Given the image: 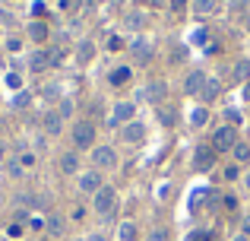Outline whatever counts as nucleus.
<instances>
[{
    "label": "nucleus",
    "mask_w": 250,
    "mask_h": 241,
    "mask_svg": "<svg viewBox=\"0 0 250 241\" xmlns=\"http://www.w3.org/2000/svg\"><path fill=\"white\" fill-rule=\"evenodd\" d=\"M165 95H168V86L162 80H152V83H146V86L140 89V99L146 102V105H159Z\"/></svg>",
    "instance_id": "nucleus-1"
},
{
    "label": "nucleus",
    "mask_w": 250,
    "mask_h": 241,
    "mask_svg": "<svg viewBox=\"0 0 250 241\" xmlns=\"http://www.w3.org/2000/svg\"><path fill=\"white\" fill-rule=\"evenodd\" d=\"M73 143L80 149H89L92 143H95V124H92V121H80V124H76V127H73Z\"/></svg>",
    "instance_id": "nucleus-2"
},
{
    "label": "nucleus",
    "mask_w": 250,
    "mask_h": 241,
    "mask_svg": "<svg viewBox=\"0 0 250 241\" xmlns=\"http://www.w3.org/2000/svg\"><path fill=\"white\" fill-rule=\"evenodd\" d=\"M92 165H95V172H102V168H114L117 165V153L111 146H95V149H92Z\"/></svg>",
    "instance_id": "nucleus-3"
},
{
    "label": "nucleus",
    "mask_w": 250,
    "mask_h": 241,
    "mask_svg": "<svg viewBox=\"0 0 250 241\" xmlns=\"http://www.w3.org/2000/svg\"><path fill=\"white\" fill-rule=\"evenodd\" d=\"M114 203H117V194L111 191V187H102V191L95 194V213L98 216H111V213H114Z\"/></svg>",
    "instance_id": "nucleus-4"
},
{
    "label": "nucleus",
    "mask_w": 250,
    "mask_h": 241,
    "mask_svg": "<svg viewBox=\"0 0 250 241\" xmlns=\"http://www.w3.org/2000/svg\"><path fill=\"white\" fill-rule=\"evenodd\" d=\"M234 143H238V133H234V127H219L212 133V149H234Z\"/></svg>",
    "instance_id": "nucleus-5"
},
{
    "label": "nucleus",
    "mask_w": 250,
    "mask_h": 241,
    "mask_svg": "<svg viewBox=\"0 0 250 241\" xmlns=\"http://www.w3.org/2000/svg\"><path fill=\"white\" fill-rule=\"evenodd\" d=\"M102 187H104V184H102V175H98L95 168H92V172H83V175H80V191H83V194H92V197H95V194L102 191Z\"/></svg>",
    "instance_id": "nucleus-6"
},
{
    "label": "nucleus",
    "mask_w": 250,
    "mask_h": 241,
    "mask_svg": "<svg viewBox=\"0 0 250 241\" xmlns=\"http://www.w3.org/2000/svg\"><path fill=\"white\" fill-rule=\"evenodd\" d=\"M121 136H124V143H143V140H146V124H140V121L124 124Z\"/></svg>",
    "instance_id": "nucleus-7"
},
{
    "label": "nucleus",
    "mask_w": 250,
    "mask_h": 241,
    "mask_svg": "<svg viewBox=\"0 0 250 241\" xmlns=\"http://www.w3.org/2000/svg\"><path fill=\"white\" fill-rule=\"evenodd\" d=\"M136 114V105L133 102H121V105H114V114H111V121L114 124H130Z\"/></svg>",
    "instance_id": "nucleus-8"
},
{
    "label": "nucleus",
    "mask_w": 250,
    "mask_h": 241,
    "mask_svg": "<svg viewBox=\"0 0 250 241\" xmlns=\"http://www.w3.org/2000/svg\"><path fill=\"white\" fill-rule=\"evenodd\" d=\"M130 54H133V61L146 64L149 57H152V48H149L146 38H133V42H130Z\"/></svg>",
    "instance_id": "nucleus-9"
},
{
    "label": "nucleus",
    "mask_w": 250,
    "mask_h": 241,
    "mask_svg": "<svg viewBox=\"0 0 250 241\" xmlns=\"http://www.w3.org/2000/svg\"><path fill=\"white\" fill-rule=\"evenodd\" d=\"M206 80H209L206 73L193 70V73L187 76V83H184V92H187V95H200V92H203V86H206Z\"/></svg>",
    "instance_id": "nucleus-10"
},
{
    "label": "nucleus",
    "mask_w": 250,
    "mask_h": 241,
    "mask_svg": "<svg viewBox=\"0 0 250 241\" xmlns=\"http://www.w3.org/2000/svg\"><path fill=\"white\" fill-rule=\"evenodd\" d=\"M212 162H215V155H212V146H200V149H196V155H193V165H196V172H206V168H212Z\"/></svg>",
    "instance_id": "nucleus-11"
},
{
    "label": "nucleus",
    "mask_w": 250,
    "mask_h": 241,
    "mask_svg": "<svg viewBox=\"0 0 250 241\" xmlns=\"http://www.w3.org/2000/svg\"><path fill=\"white\" fill-rule=\"evenodd\" d=\"M42 127H44V133H48V136H57V133L63 130V118H61L57 111H48V114L42 118Z\"/></svg>",
    "instance_id": "nucleus-12"
},
{
    "label": "nucleus",
    "mask_w": 250,
    "mask_h": 241,
    "mask_svg": "<svg viewBox=\"0 0 250 241\" xmlns=\"http://www.w3.org/2000/svg\"><path fill=\"white\" fill-rule=\"evenodd\" d=\"M48 67H51V51H35V54L29 57V70L32 73H44Z\"/></svg>",
    "instance_id": "nucleus-13"
},
{
    "label": "nucleus",
    "mask_w": 250,
    "mask_h": 241,
    "mask_svg": "<svg viewBox=\"0 0 250 241\" xmlns=\"http://www.w3.org/2000/svg\"><path fill=\"white\" fill-rule=\"evenodd\" d=\"M222 0H193V10L196 16H212V13H219Z\"/></svg>",
    "instance_id": "nucleus-14"
},
{
    "label": "nucleus",
    "mask_w": 250,
    "mask_h": 241,
    "mask_svg": "<svg viewBox=\"0 0 250 241\" xmlns=\"http://www.w3.org/2000/svg\"><path fill=\"white\" fill-rule=\"evenodd\" d=\"M61 172L63 175H76L80 172V155L76 153H63L61 155Z\"/></svg>",
    "instance_id": "nucleus-15"
},
{
    "label": "nucleus",
    "mask_w": 250,
    "mask_h": 241,
    "mask_svg": "<svg viewBox=\"0 0 250 241\" xmlns=\"http://www.w3.org/2000/svg\"><path fill=\"white\" fill-rule=\"evenodd\" d=\"M231 80H238V83H250V61L244 57V61H238L231 67Z\"/></svg>",
    "instance_id": "nucleus-16"
},
{
    "label": "nucleus",
    "mask_w": 250,
    "mask_h": 241,
    "mask_svg": "<svg viewBox=\"0 0 250 241\" xmlns=\"http://www.w3.org/2000/svg\"><path fill=\"white\" fill-rule=\"evenodd\" d=\"M108 83H111V86H127V83H130V67H114L108 73Z\"/></svg>",
    "instance_id": "nucleus-17"
},
{
    "label": "nucleus",
    "mask_w": 250,
    "mask_h": 241,
    "mask_svg": "<svg viewBox=\"0 0 250 241\" xmlns=\"http://www.w3.org/2000/svg\"><path fill=\"white\" fill-rule=\"evenodd\" d=\"M92 54H95V44H92L89 38H83L80 48H76V61H80V64H89V61H92Z\"/></svg>",
    "instance_id": "nucleus-18"
},
{
    "label": "nucleus",
    "mask_w": 250,
    "mask_h": 241,
    "mask_svg": "<svg viewBox=\"0 0 250 241\" xmlns=\"http://www.w3.org/2000/svg\"><path fill=\"white\" fill-rule=\"evenodd\" d=\"M215 95H219V80H206V86H203L200 99H203V102H212Z\"/></svg>",
    "instance_id": "nucleus-19"
},
{
    "label": "nucleus",
    "mask_w": 250,
    "mask_h": 241,
    "mask_svg": "<svg viewBox=\"0 0 250 241\" xmlns=\"http://www.w3.org/2000/svg\"><path fill=\"white\" fill-rule=\"evenodd\" d=\"M124 25H127V29H143V25H146V16H143V13H127V16H124Z\"/></svg>",
    "instance_id": "nucleus-20"
},
{
    "label": "nucleus",
    "mask_w": 250,
    "mask_h": 241,
    "mask_svg": "<svg viewBox=\"0 0 250 241\" xmlns=\"http://www.w3.org/2000/svg\"><path fill=\"white\" fill-rule=\"evenodd\" d=\"M234 162H241V165H244V162H250V146L247 143H234Z\"/></svg>",
    "instance_id": "nucleus-21"
},
{
    "label": "nucleus",
    "mask_w": 250,
    "mask_h": 241,
    "mask_svg": "<svg viewBox=\"0 0 250 241\" xmlns=\"http://www.w3.org/2000/svg\"><path fill=\"white\" fill-rule=\"evenodd\" d=\"M29 35L35 38V42H44V38H48V25H44V22H32L29 25Z\"/></svg>",
    "instance_id": "nucleus-22"
},
{
    "label": "nucleus",
    "mask_w": 250,
    "mask_h": 241,
    "mask_svg": "<svg viewBox=\"0 0 250 241\" xmlns=\"http://www.w3.org/2000/svg\"><path fill=\"white\" fill-rule=\"evenodd\" d=\"M117 235H121V241H133V238H136V225H133V222H121Z\"/></svg>",
    "instance_id": "nucleus-23"
},
{
    "label": "nucleus",
    "mask_w": 250,
    "mask_h": 241,
    "mask_svg": "<svg viewBox=\"0 0 250 241\" xmlns=\"http://www.w3.org/2000/svg\"><path fill=\"white\" fill-rule=\"evenodd\" d=\"M206 121H209V111H206V108H193V114H190V124H193V127H203Z\"/></svg>",
    "instance_id": "nucleus-24"
},
{
    "label": "nucleus",
    "mask_w": 250,
    "mask_h": 241,
    "mask_svg": "<svg viewBox=\"0 0 250 241\" xmlns=\"http://www.w3.org/2000/svg\"><path fill=\"white\" fill-rule=\"evenodd\" d=\"M61 232H63V219L51 216V219H48V235H61Z\"/></svg>",
    "instance_id": "nucleus-25"
},
{
    "label": "nucleus",
    "mask_w": 250,
    "mask_h": 241,
    "mask_svg": "<svg viewBox=\"0 0 250 241\" xmlns=\"http://www.w3.org/2000/svg\"><path fill=\"white\" fill-rule=\"evenodd\" d=\"M168 238H171V232L159 225V229H152V232H149V238H146V241H168Z\"/></svg>",
    "instance_id": "nucleus-26"
},
{
    "label": "nucleus",
    "mask_w": 250,
    "mask_h": 241,
    "mask_svg": "<svg viewBox=\"0 0 250 241\" xmlns=\"http://www.w3.org/2000/svg\"><path fill=\"white\" fill-rule=\"evenodd\" d=\"M80 3H83V0H57V6H61L63 13H76V10H80Z\"/></svg>",
    "instance_id": "nucleus-27"
},
{
    "label": "nucleus",
    "mask_w": 250,
    "mask_h": 241,
    "mask_svg": "<svg viewBox=\"0 0 250 241\" xmlns=\"http://www.w3.org/2000/svg\"><path fill=\"white\" fill-rule=\"evenodd\" d=\"M6 172H10V175H13V178H22V172H25V168H22V165H19V159H13V162H10V165H6Z\"/></svg>",
    "instance_id": "nucleus-28"
},
{
    "label": "nucleus",
    "mask_w": 250,
    "mask_h": 241,
    "mask_svg": "<svg viewBox=\"0 0 250 241\" xmlns=\"http://www.w3.org/2000/svg\"><path fill=\"white\" fill-rule=\"evenodd\" d=\"M19 165H22V168H32V165H35V153H22V155H19Z\"/></svg>",
    "instance_id": "nucleus-29"
},
{
    "label": "nucleus",
    "mask_w": 250,
    "mask_h": 241,
    "mask_svg": "<svg viewBox=\"0 0 250 241\" xmlns=\"http://www.w3.org/2000/svg\"><path fill=\"white\" fill-rule=\"evenodd\" d=\"M57 114H61V118H70V114H73V102L63 99V102H61V111H57Z\"/></svg>",
    "instance_id": "nucleus-30"
},
{
    "label": "nucleus",
    "mask_w": 250,
    "mask_h": 241,
    "mask_svg": "<svg viewBox=\"0 0 250 241\" xmlns=\"http://www.w3.org/2000/svg\"><path fill=\"white\" fill-rule=\"evenodd\" d=\"M61 61H63V51H61V48H54V51H51V67H57Z\"/></svg>",
    "instance_id": "nucleus-31"
},
{
    "label": "nucleus",
    "mask_w": 250,
    "mask_h": 241,
    "mask_svg": "<svg viewBox=\"0 0 250 241\" xmlns=\"http://www.w3.org/2000/svg\"><path fill=\"white\" fill-rule=\"evenodd\" d=\"M6 48H10V51H13V54H16V51H19V48H22V42H19V38H6Z\"/></svg>",
    "instance_id": "nucleus-32"
},
{
    "label": "nucleus",
    "mask_w": 250,
    "mask_h": 241,
    "mask_svg": "<svg viewBox=\"0 0 250 241\" xmlns=\"http://www.w3.org/2000/svg\"><path fill=\"white\" fill-rule=\"evenodd\" d=\"M184 3H187V0H168V6H171L174 13H181V10H184Z\"/></svg>",
    "instance_id": "nucleus-33"
},
{
    "label": "nucleus",
    "mask_w": 250,
    "mask_h": 241,
    "mask_svg": "<svg viewBox=\"0 0 250 241\" xmlns=\"http://www.w3.org/2000/svg\"><path fill=\"white\" fill-rule=\"evenodd\" d=\"M6 83H10V86H13V89H19V86H22V80H19V76H16V73H10V76H6Z\"/></svg>",
    "instance_id": "nucleus-34"
},
{
    "label": "nucleus",
    "mask_w": 250,
    "mask_h": 241,
    "mask_svg": "<svg viewBox=\"0 0 250 241\" xmlns=\"http://www.w3.org/2000/svg\"><path fill=\"white\" fill-rule=\"evenodd\" d=\"M225 178H228V181H234V178H238V168L228 165V168H225Z\"/></svg>",
    "instance_id": "nucleus-35"
},
{
    "label": "nucleus",
    "mask_w": 250,
    "mask_h": 241,
    "mask_svg": "<svg viewBox=\"0 0 250 241\" xmlns=\"http://www.w3.org/2000/svg\"><path fill=\"white\" fill-rule=\"evenodd\" d=\"M25 105H29V95L22 92V95H19V99H16V108H25Z\"/></svg>",
    "instance_id": "nucleus-36"
},
{
    "label": "nucleus",
    "mask_w": 250,
    "mask_h": 241,
    "mask_svg": "<svg viewBox=\"0 0 250 241\" xmlns=\"http://www.w3.org/2000/svg\"><path fill=\"white\" fill-rule=\"evenodd\" d=\"M149 6H168V0H146Z\"/></svg>",
    "instance_id": "nucleus-37"
},
{
    "label": "nucleus",
    "mask_w": 250,
    "mask_h": 241,
    "mask_svg": "<svg viewBox=\"0 0 250 241\" xmlns=\"http://www.w3.org/2000/svg\"><path fill=\"white\" fill-rule=\"evenodd\" d=\"M244 99L250 102V83H244Z\"/></svg>",
    "instance_id": "nucleus-38"
},
{
    "label": "nucleus",
    "mask_w": 250,
    "mask_h": 241,
    "mask_svg": "<svg viewBox=\"0 0 250 241\" xmlns=\"http://www.w3.org/2000/svg\"><path fill=\"white\" fill-rule=\"evenodd\" d=\"M244 232L250 235V216H244Z\"/></svg>",
    "instance_id": "nucleus-39"
},
{
    "label": "nucleus",
    "mask_w": 250,
    "mask_h": 241,
    "mask_svg": "<svg viewBox=\"0 0 250 241\" xmlns=\"http://www.w3.org/2000/svg\"><path fill=\"white\" fill-rule=\"evenodd\" d=\"M190 241H206V235H203V232H200V235H193Z\"/></svg>",
    "instance_id": "nucleus-40"
},
{
    "label": "nucleus",
    "mask_w": 250,
    "mask_h": 241,
    "mask_svg": "<svg viewBox=\"0 0 250 241\" xmlns=\"http://www.w3.org/2000/svg\"><path fill=\"white\" fill-rule=\"evenodd\" d=\"M231 6H234V10H241V6H244V0H234V3H231Z\"/></svg>",
    "instance_id": "nucleus-41"
},
{
    "label": "nucleus",
    "mask_w": 250,
    "mask_h": 241,
    "mask_svg": "<svg viewBox=\"0 0 250 241\" xmlns=\"http://www.w3.org/2000/svg\"><path fill=\"white\" fill-rule=\"evenodd\" d=\"M89 241H104V238H102V235H92V238H89Z\"/></svg>",
    "instance_id": "nucleus-42"
},
{
    "label": "nucleus",
    "mask_w": 250,
    "mask_h": 241,
    "mask_svg": "<svg viewBox=\"0 0 250 241\" xmlns=\"http://www.w3.org/2000/svg\"><path fill=\"white\" fill-rule=\"evenodd\" d=\"M244 184H247V187H250V175H247V178H244Z\"/></svg>",
    "instance_id": "nucleus-43"
},
{
    "label": "nucleus",
    "mask_w": 250,
    "mask_h": 241,
    "mask_svg": "<svg viewBox=\"0 0 250 241\" xmlns=\"http://www.w3.org/2000/svg\"><path fill=\"white\" fill-rule=\"evenodd\" d=\"M234 241H247V235H241V238H234Z\"/></svg>",
    "instance_id": "nucleus-44"
},
{
    "label": "nucleus",
    "mask_w": 250,
    "mask_h": 241,
    "mask_svg": "<svg viewBox=\"0 0 250 241\" xmlns=\"http://www.w3.org/2000/svg\"><path fill=\"white\" fill-rule=\"evenodd\" d=\"M0 159H3V143H0Z\"/></svg>",
    "instance_id": "nucleus-45"
},
{
    "label": "nucleus",
    "mask_w": 250,
    "mask_h": 241,
    "mask_svg": "<svg viewBox=\"0 0 250 241\" xmlns=\"http://www.w3.org/2000/svg\"><path fill=\"white\" fill-rule=\"evenodd\" d=\"M108 3H124V0H108Z\"/></svg>",
    "instance_id": "nucleus-46"
},
{
    "label": "nucleus",
    "mask_w": 250,
    "mask_h": 241,
    "mask_svg": "<svg viewBox=\"0 0 250 241\" xmlns=\"http://www.w3.org/2000/svg\"><path fill=\"white\" fill-rule=\"evenodd\" d=\"M247 32H250V19H247Z\"/></svg>",
    "instance_id": "nucleus-47"
},
{
    "label": "nucleus",
    "mask_w": 250,
    "mask_h": 241,
    "mask_svg": "<svg viewBox=\"0 0 250 241\" xmlns=\"http://www.w3.org/2000/svg\"><path fill=\"white\" fill-rule=\"evenodd\" d=\"M140 3H146V0H140Z\"/></svg>",
    "instance_id": "nucleus-48"
},
{
    "label": "nucleus",
    "mask_w": 250,
    "mask_h": 241,
    "mask_svg": "<svg viewBox=\"0 0 250 241\" xmlns=\"http://www.w3.org/2000/svg\"><path fill=\"white\" fill-rule=\"evenodd\" d=\"M247 133H250V130H247Z\"/></svg>",
    "instance_id": "nucleus-49"
}]
</instances>
